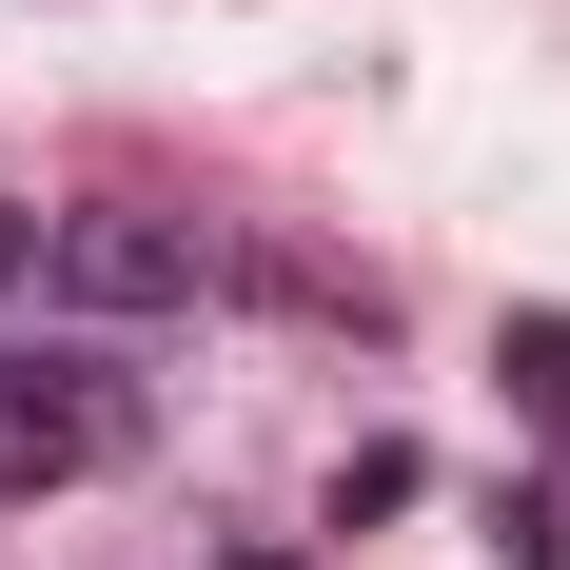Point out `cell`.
<instances>
[{"label": "cell", "instance_id": "cell-1", "mask_svg": "<svg viewBox=\"0 0 570 570\" xmlns=\"http://www.w3.org/2000/svg\"><path fill=\"white\" fill-rule=\"evenodd\" d=\"M138 453V374L118 354H0V492H79Z\"/></svg>", "mask_w": 570, "mask_h": 570}, {"label": "cell", "instance_id": "cell-2", "mask_svg": "<svg viewBox=\"0 0 570 570\" xmlns=\"http://www.w3.org/2000/svg\"><path fill=\"white\" fill-rule=\"evenodd\" d=\"M40 295L138 335V315H177V295H197V236H177V217H59V236H40Z\"/></svg>", "mask_w": 570, "mask_h": 570}, {"label": "cell", "instance_id": "cell-4", "mask_svg": "<svg viewBox=\"0 0 570 570\" xmlns=\"http://www.w3.org/2000/svg\"><path fill=\"white\" fill-rule=\"evenodd\" d=\"M492 551H512V570H570V512H551V492H512V512H492Z\"/></svg>", "mask_w": 570, "mask_h": 570}, {"label": "cell", "instance_id": "cell-6", "mask_svg": "<svg viewBox=\"0 0 570 570\" xmlns=\"http://www.w3.org/2000/svg\"><path fill=\"white\" fill-rule=\"evenodd\" d=\"M217 570H295V551H217Z\"/></svg>", "mask_w": 570, "mask_h": 570}, {"label": "cell", "instance_id": "cell-3", "mask_svg": "<svg viewBox=\"0 0 570 570\" xmlns=\"http://www.w3.org/2000/svg\"><path fill=\"white\" fill-rule=\"evenodd\" d=\"M492 374H512V413L570 453V315H512V335H492Z\"/></svg>", "mask_w": 570, "mask_h": 570}, {"label": "cell", "instance_id": "cell-5", "mask_svg": "<svg viewBox=\"0 0 570 570\" xmlns=\"http://www.w3.org/2000/svg\"><path fill=\"white\" fill-rule=\"evenodd\" d=\"M20 276H40V217H0V295H20Z\"/></svg>", "mask_w": 570, "mask_h": 570}]
</instances>
